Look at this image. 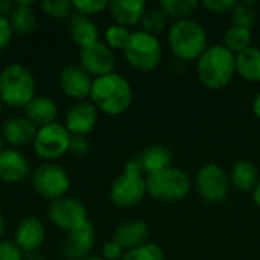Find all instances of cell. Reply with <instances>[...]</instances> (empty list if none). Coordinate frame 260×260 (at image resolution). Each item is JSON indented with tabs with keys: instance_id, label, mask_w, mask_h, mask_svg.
Returning a JSON list of instances; mask_svg holds the SVG:
<instances>
[{
	"instance_id": "6da1fadb",
	"label": "cell",
	"mask_w": 260,
	"mask_h": 260,
	"mask_svg": "<svg viewBox=\"0 0 260 260\" xmlns=\"http://www.w3.org/2000/svg\"><path fill=\"white\" fill-rule=\"evenodd\" d=\"M133 87L120 73H110L93 79L90 102L99 113L107 116H120L126 113L133 104Z\"/></svg>"
},
{
	"instance_id": "7a4b0ae2",
	"label": "cell",
	"mask_w": 260,
	"mask_h": 260,
	"mask_svg": "<svg viewBox=\"0 0 260 260\" xmlns=\"http://www.w3.org/2000/svg\"><path fill=\"white\" fill-rule=\"evenodd\" d=\"M197 76L207 90H224L236 76V55L222 44L209 46L197 61Z\"/></svg>"
},
{
	"instance_id": "3957f363",
	"label": "cell",
	"mask_w": 260,
	"mask_h": 260,
	"mask_svg": "<svg viewBox=\"0 0 260 260\" xmlns=\"http://www.w3.org/2000/svg\"><path fill=\"white\" fill-rule=\"evenodd\" d=\"M168 46L178 61H198L209 47V35L206 27L193 18L172 21L168 29Z\"/></svg>"
},
{
	"instance_id": "277c9868",
	"label": "cell",
	"mask_w": 260,
	"mask_h": 260,
	"mask_svg": "<svg viewBox=\"0 0 260 260\" xmlns=\"http://www.w3.org/2000/svg\"><path fill=\"white\" fill-rule=\"evenodd\" d=\"M37 96V79L29 67L11 62L0 70V99L12 108H24Z\"/></svg>"
},
{
	"instance_id": "5b68a950",
	"label": "cell",
	"mask_w": 260,
	"mask_h": 260,
	"mask_svg": "<svg viewBox=\"0 0 260 260\" xmlns=\"http://www.w3.org/2000/svg\"><path fill=\"white\" fill-rule=\"evenodd\" d=\"M148 195L146 175L136 158L129 160L122 174L111 183L108 197L117 209H133L139 206Z\"/></svg>"
},
{
	"instance_id": "8992f818",
	"label": "cell",
	"mask_w": 260,
	"mask_h": 260,
	"mask_svg": "<svg viewBox=\"0 0 260 260\" xmlns=\"http://www.w3.org/2000/svg\"><path fill=\"white\" fill-rule=\"evenodd\" d=\"M122 53L128 66L139 73L155 72L163 61V46L160 38L142 29L131 34Z\"/></svg>"
},
{
	"instance_id": "52a82bcc",
	"label": "cell",
	"mask_w": 260,
	"mask_h": 260,
	"mask_svg": "<svg viewBox=\"0 0 260 260\" xmlns=\"http://www.w3.org/2000/svg\"><path fill=\"white\" fill-rule=\"evenodd\" d=\"M192 186L193 181L187 172L175 166L146 177L148 195L158 203L172 204L183 201L189 195Z\"/></svg>"
},
{
	"instance_id": "ba28073f",
	"label": "cell",
	"mask_w": 260,
	"mask_h": 260,
	"mask_svg": "<svg viewBox=\"0 0 260 260\" xmlns=\"http://www.w3.org/2000/svg\"><path fill=\"white\" fill-rule=\"evenodd\" d=\"M30 181L34 190L41 198L49 200L50 203L62 197H67L72 187V180L69 172L66 171L64 166L58 163L43 161L32 171Z\"/></svg>"
},
{
	"instance_id": "9c48e42d",
	"label": "cell",
	"mask_w": 260,
	"mask_h": 260,
	"mask_svg": "<svg viewBox=\"0 0 260 260\" xmlns=\"http://www.w3.org/2000/svg\"><path fill=\"white\" fill-rule=\"evenodd\" d=\"M193 186L200 198L209 204H219L225 201L232 189L230 175L216 163H209L200 168L195 175Z\"/></svg>"
},
{
	"instance_id": "30bf717a",
	"label": "cell",
	"mask_w": 260,
	"mask_h": 260,
	"mask_svg": "<svg viewBox=\"0 0 260 260\" xmlns=\"http://www.w3.org/2000/svg\"><path fill=\"white\" fill-rule=\"evenodd\" d=\"M72 134L64 123L55 122L52 125L38 128L35 140L32 143L34 152L44 163H56L61 157L69 154Z\"/></svg>"
},
{
	"instance_id": "8fae6325",
	"label": "cell",
	"mask_w": 260,
	"mask_h": 260,
	"mask_svg": "<svg viewBox=\"0 0 260 260\" xmlns=\"http://www.w3.org/2000/svg\"><path fill=\"white\" fill-rule=\"evenodd\" d=\"M46 213L49 222L66 233L90 221L85 204L81 200L69 195L49 203Z\"/></svg>"
},
{
	"instance_id": "7c38bea8",
	"label": "cell",
	"mask_w": 260,
	"mask_h": 260,
	"mask_svg": "<svg viewBox=\"0 0 260 260\" xmlns=\"http://www.w3.org/2000/svg\"><path fill=\"white\" fill-rule=\"evenodd\" d=\"M79 66L93 78H101L114 73L116 69V52L111 50L102 40L81 47L78 53Z\"/></svg>"
},
{
	"instance_id": "4fadbf2b",
	"label": "cell",
	"mask_w": 260,
	"mask_h": 260,
	"mask_svg": "<svg viewBox=\"0 0 260 260\" xmlns=\"http://www.w3.org/2000/svg\"><path fill=\"white\" fill-rule=\"evenodd\" d=\"M58 85L73 102L87 101L90 98L93 78L79 64H67L58 75Z\"/></svg>"
},
{
	"instance_id": "5bb4252c",
	"label": "cell",
	"mask_w": 260,
	"mask_h": 260,
	"mask_svg": "<svg viewBox=\"0 0 260 260\" xmlns=\"http://www.w3.org/2000/svg\"><path fill=\"white\" fill-rule=\"evenodd\" d=\"M96 244V229L91 221L67 233L62 241L61 253L66 260H85L91 256Z\"/></svg>"
},
{
	"instance_id": "9a60e30c",
	"label": "cell",
	"mask_w": 260,
	"mask_h": 260,
	"mask_svg": "<svg viewBox=\"0 0 260 260\" xmlns=\"http://www.w3.org/2000/svg\"><path fill=\"white\" fill-rule=\"evenodd\" d=\"M46 238L47 232L44 222L34 215L21 218L14 230V244L23 251V254L40 251Z\"/></svg>"
},
{
	"instance_id": "2e32d148",
	"label": "cell",
	"mask_w": 260,
	"mask_h": 260,
	"mask_svg": "<svg viewBox=\"0 0 260 260\" xmlns=\"http://www.w3.org/2000/svg\"><path fill=\"white\" fill-rule=\"evenodd\" d=\"M99 120V111L98 108L87 101H79L73 102L64 116V126L72 136H85L90 134Z\"/></svg>"
},
{
	"instance_id": "e0dca14e",
	"label": "cell",
	"mask_w": 260,
	"mask_h": 260,
	"mask_svg": "<svg viewBox=\"0 0 260 260\" xmlns=\"http://www.w3.org/2000/svg\"><path fill=\"white\" fill-rule=\"evenodd\" d=\"M38 128L26 116L8 117L0 128V134L9 148L20 149L23 146L32 145L35 140Z\"/></svg>"
},
{
	"instance_id": "ac0fdd59",
	"label": "cell",
	"mask_w": 260,
	"mask_h": 260,
	"mask_svg": "<svg viewBox=\"0 0 260 260\" xmlns=\"http://www.w3.org/2000/svg\"><path fill=\"white\" fill-rule=\"evenodd\" d=\"M29 158L15 148H6L0 154V181L18 184L30 175Z\"/></svg>"
},
{
	"instance_id": "d6986e66",
	"label": "cell",
	"mask_w": 260,
	"mask_h": 260,
	"mask_svg": "<svg viewBox=\"0 0 260 260\" xmlns=\"http://www.w3.org/2000/svg\"><path fill=\"white\" fill-rule=\"evenodd\" d=\"M146 9L148 5L143 0H111L107 11L116 24L131 29L142 23Z\"/></svg>"
},
{
	"instance_id": "ffe728a7",
	"label": "cell",
	"mask_w": 260,
	"mask_h": 260,
	"mask_svg": "<svg viewBox=\"0 0 260 260\" xmlns=\"http://www.w3.org/2000/svg\"><path fill=\"white\" fill-rule=\"evenodd\" d=\"M149 239V225L142 219H131L119 224L113 232V241L125 251L145 245Z\"/></svg>"
},
{
	"instance_id": "44dd1931",
	"label": "cell",
	"mask_w": 260,
	"mask_h": 260,
	"mask_svg": "<svg viewBox=\"0 0 260 260\" xmlns=\"http://www.w3.org/2000/svg\"><path fill=\"white\" fill-rule=\"evenodd\" d=\"M66 26H67L70 38L73 40V43L76 46H79V49L87 47V46L101 40L99 26L93 21V18L85 17L82 14H78L75 11L67 18Z\"/></svg>"
},
{
	"instance_id": "7402d4cb",
	"label": "cell",
	"mask_w": 260,
	"mask_h": 260,
	"mask_svg": "<svg viewBox=\"0 0 260 260\" xmlns=\"http://www.w3.org/2000/svg\"><path fill=\"white\" fill-rule=\"evenodd\" d=\"M24 116L37 128H43V126H47V125L58 122L59 108H58V104L50 96L37 94L24 107Z\"/></svg>"
},
{
	"instance_id": "603a6c76",
	"label": "cell",
	"mask_w": 260,
	"mask_h": 260,
	"mask_svg": "<svg viewBox=\"0 0 260 260\" xmlns=\"http://www.w3.org/2000/svg\"><path fill=\"white\" fill-rule=\"evenodd\" d=\"M146 177L172 166V151L165 145H151L136 157Z\"/></svg>"
},
{
	"instance_id": "cb8c5ba5",
	"label": "cell",
	"mask_w": 260,
	"mask_h": 260,
	"mask_svg": "<svg viewBox=\"0 0 260 260\" xmlns=\"http://www.w3.org/2000/svg\"><path fill=\"white\" fill-rule=\"evenodd\" d=\"M12 32L21 37L30 35L37 29L38 17L35 12V3L29 0H18L8 17Z\"/></svg>"
},
{
	"instance_id": "d4e9b609",
	"label": "cell",
	"mask_w": 260,
	"mask_h": 260,
	"mask_svg": "<svg viewBox=\"0 0 260 260\" xmlns=\"http://www.w3.org/2000/svg\"><path fill=\"white\" fill-rule=\"evenodd\" d=\"M230 183L232 187L238 189L239 192L248 193L256 189L260 180V174L257 166L250 160H239L233 165L230 171Z\"/></svg>"
},
{
	"instance_id": "484cf974",
	"label": "cell",
	"mask_w": 260,
	"mask_h": 260,
	"mask_svg": "<svg viewBox=\"0 0 260 260\" xmlns=\"http://www.w3.org/2000/svg\"><path fill=\"white\" fill-rule=\"evenodd\" d=\"M236 75L251 84L260 82V47L250 46L236 55Z\"/></svg>"
},
{
	"instance_id": "4316f807",
	"label": "cell",
	"mask_w": 260,
	"mask_h": 260,
	"mask_svg": "<svg viewBox=\"0 0 260 260\" xmlns=\"http://www.w3.org/2000/svg\"><path fill=\"white\" fill-rule=\"evenodd\" d=\"M158 6L172 21L189 20L200 9L201 3L198 0H161Z\"/></svg>"
},
{
	"instance_id": "83f0119b",
	"label": "cell",
	"mask_w": 260,
	"mask_h": 260,
	"mask_svg": "<svg viewBox=\"0 0 260 260\" xmlns=\"http://www.w3.org/2000/svg\"><path fill=\"white\" fill-rule=\"evenodd\" d=\"M140 29L148 32V34H152L155 37H158L161 32L168 30L169 26H171V20L169 17L165 14V11L157 5V6H148L143 18H142V23H140Z\"/></svg>"
},
{
	"instance_id": "f1b7e54d",
	"label": "cell",
	"mask_w": 260,
	"mask_h": 260,
	"mask_svg": "<svg viewBox=\"0 0 260 260\" xmlns=\"http://www.w3.org/2000/svg\"><path fill=\"white\" fill-rule=\"evenodd\" d=\"M251 41H253V34L250 29L239 27V26H230L224 32L222 46L227 47L232 53L238 55V53L244 52L245 49H248L251 46Z\"/></svg>"
},
{
	"instance_id": "f546056e",
	"label": "cell",
	"mask_w": 260,
	"mask_h": 260,
	"mask_svg": "<svg viewBox=\"0 0 260 260\" xmlns=\"http://www.w3.org/2000/svg\"><path fill=\"white\" fill-rule=\"evenodd\" d=\"M232 26H239L245 29H253L257 23V12H256V2H238L235 9L230 14Z\"/></svg>"
},
{
	"instance_id": "4dcf8cb0",
	"label": "cell",
	"mask_w": 260,
	"mask_h": 260,
	"mask_svg": "<svg viewBox=\"0 0 260 260\" xmlns=\"http://www.w3.org/2000/svg\"><path fill=\"white\" fill-rule=\"evenodd\" d=\"M131 29L119 26L116 23L110 24L105 30H104V43L111 49V50H120L123 52V49L126 47L129 38H131Z\"/></svg>"
},
{
	"instance_id": "1f68e13d",
	"label": "cell",
	"mask_w": 260,
	"mask_h": 260,
	"mask_svg": "<svg viewBox=\"0 0 260 260\" xmlns=\"http://www.w3.org/2000/svg\"><path fill=\"white\" fill-rule=\"evenodd\" d=\"M122 260H165V251L154 242H146L134 250L125 251Z\"/></svg>"
},
{
	"instance_id": "d6a6232c",
	"label": "cell",
	"mask_w": 260,
	"mask_h": 260,
	"mask_svg": "<svg viewBox=\"0 0 260 260\" xmlns=\"http://www.w3.org/2000/svg\"><path fill=\"white\" fill-rule=\"evenodd\" d=\"M40 9L52 18H69L73 12V5L70 0H43Z\"/></svg>"
},
{
	"instance_id": "836d02e7",
	"label": "cell",
	"mask_w": 260,
	"mask_h": 260,
	"mask_svg": "<svg viewBox=\"0 0 260 260\" xmlns=\"http://www.w3.org/2000/svg\"><path fill=\"white\" fill-rule=\"evenodd\" d=\"M72 5H73L75 12L82 14L90 18L108 9L107 0H73Z\"/></svg>"
},
{
	"instance_id": "e575fe53",
	"label": "cell",
	"mask_w": 260,
	"mask_h": 260,
	"mask_svg": "<svg viewBox=\"0 0 260 260\" xmlns=\"http://www.w3.org/2000/svg\"><path fill=\"white\" fill-rule=\"evenodd\" d=\"M238 5V0H204L201 3V6L215 15H221V14H232V11L235 9V6Z\"/></svg>"
},
{
	"instance_id": "d590c367",
	"label": "cell",
	"mask_w": 260,
	"mask_h": 260,
	"mask_svg": "<svg viewBox=\"0 0 260 260\" xmlns=\"http://www.w3.org/2000/svg\"><path fill=\"white\" fill-rule=\"evenodd\" d=\"M91 149V143L85 136H72L69 154L75 158H84Z\"/></svg>"
},
{
	"instance_id": "8d00e7d4",
	"label": "cell",
	"mask_w": 260,
	"mask_h": 260,
	"mask_svg": "<svg viewBox=\"0 0 260 260\" xmlns=\"http://www.w3.org/2000/svg\"><path fill=\"white\" fill-rule=\"evenodd\" d=\"M23 251L14 244V241L0 239V260H23Z\"/></svg>"
},
{
	"instance_id": "74e56055",
	"label": "cell",
	"mask_w": 260,
	"mask_h": 260,
	"mask_svg": "<svg viewBox=\"0 0 260 260\" xmlns=\"http://www.w3.org/2000/svg\"><path fill=\"white\" fill-rule=\"evenodd\" d=\"M123 254H125V250L113 239L105 242L101 251V257L105 260H122Z\"/></svg>"
},
{
	"instance_id": "f35d334b",
	"label": "cell",
	"mask_w": 260,
	"mask_h": 260,
	"mask_svg": "<svg viewBox=\"0 0 260 260\" xmlns=\"http://www.w3.org/2000/svg\"><path fill=\"white\" fill-rule=\"evenodd\" d=\"M14 37L12 27L6 17H0V52L6 50Z\"/></svg>"
},
{
	"instance_id": "ab89813d",
	"label": "cell",
	"mask_w": 260,
	"mask_h": 260,
	"mask_svg": "<svg viewBox=\"0 0 260 260\" xmlns=\"http://www.w3.org/2000/svg\"><path fill=\"white\" fill-rule=\"evenodd\" d=\"M15 6V2H11V0H0V17H9L12 9Z\"/></svg>"
},
{
	"instance_id": "60d3db41",
	"label": "cell",
	"mask_w": 260,
	"mask_h": 260,
	"mask_svg": "<svg viewBox=\"0 0 260 260\" xmlns=\"http://www.w3.org/2000/svg\"><path fill=\"white\" fill-rule=\"evenodd\" d=\"M251 110H253V114H254L257 119H260V91L254 96V99H253Z\"/></svg>"
},
{
	"instance_id": "b9f144b4",
	"label": "cell",
	"mask_w": 260,
	"mask_h": 260,
	"mask_svg": "<svg viewBox=\"0 0 260 260\" xmlns=\"http://www.w3.org/2000/svg\"><path fill=\"white\" fill-rule=\"evenodd\" d=\"M23 260H46V257L41 251H34V253H26L23 256Z\"/></svg>"
},
{
	"instance_id": "7bdbcfd3",
	"label": "cell",
	"mask_w": 260,
	"mask_h": 260,
	"mask_svg": "<svg viewBox=\"0 0 260 260\" xmlns=\"http://www.w3.org/2000/svg\"><path fill=\"white\" fill-rule=\"evenodd\" d=\"M253 201H254V204L260 209V180L259 183H257V186H256V189L253 190Z\"/></svg>"
},
{
	"instance_id": "ee69618b",
	"label": "cell",
	"mask_w": 260,
	"mask_h": 260,
	"mask_svg": "<svg viewBox=\"0 0 260 260\" xmlns=\"http://www.w3.org/2000/svg\"><path fill=\"white\" fill-rule=\"evenodd\" d=\"M5 230H6V221H5L3 213L0 212V239H2V236L5 235Z\"/></svg>"
},
{
	"instance_id": "f6af8a7d",
	"label": "cell",
	"mask_w": 260,
	"mask_h": 260,
	"mask_svg": "<svg viewBox=\"0 0 260 260\" xmlns=\"http://www.w3.org/2000/svg\"><path fill=\"white\" fill-rule=\"evenodd\" d=\"M5 149H6V143H5V140H3V137H2V134H0V154H2Z\"/></svg>"
},
{
	"instance_id": "bcb514c9",
	"label": "cell",
	"mask_w": 260,
	"mask_h": 260,
	"mask_svg": "<svg viewBox=\"0 0 260 260\" xmlns=\"http://www.w3.org/2000/svg\"><path fill=\"white\" fill-rule=\"evenodd\" d=\"M85 260H105V259H102L101 256H93V254H91L90 257H87Z\"/></svg>"
},
{
	"instance_id": "7dc6e473",
	"label": "cell",
	"mask_w": 260,
	"mask_h": 260,
	"mask_svg": "<svg viewBox=\"0 0 260 260\" xmlns=\"http://www.w3.org/2000/svg\"><path fill=\"white\" fill-rule=\"evenodd\" d=\"M3 105H5V104H3L2 99H0V114H2V111H3Z\"/></svg>"
},
{
	"instance_id": "c3c4849f",
	"label": "cell",
	"mask_w": 260,
	"mask_h": 260,
	"mask_svg": "<svg viewBox=\"0 0 260 260\" xmlns=\"http://www.w3.org/2000/svg\"><path fill=\"white\" fill-rule=\"evenodd\" d=\"M0 70H2V69H0Z\"/></svg>"
}]
</instances>
